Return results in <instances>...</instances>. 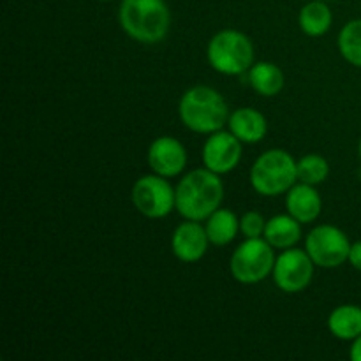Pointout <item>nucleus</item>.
Returning <instances> with one entry per match:
<instances>
[{
    "label": "nucleus",
    "instance_id": "nucleus-18",
    "mask_svg": "<svg viewBox=\"0 0 361 361\" xmlns=\"http://www.w3.org/2000/svg\"><path fill=\"white\" fill-rule=\"evenodd\" d=\"M328 330L338 341L353 342L361 335V307L341 305L328 316Z\"/></svg>",
    "mask_w": 361,
    "mask_h": 361
},
{
    "label": "nucleus",
    "instance_id": "nucleus-1",
    "mask_svg": "<svg viewBox=\"0 0 361 361\" xmlns=\"http://www.w3.org/2000/svg\"><path fill=\"white\" fill-rule=\"evenodd\" d=\"M176 189V212L185 221H207L224 200V182L221 175L207 168L187 173Z\"/></svg>",
    "mask_w": 361,
    "mask_h": 361
},
{
    "label": "nucleus",
    "instance_id": "nucleus-2",
    "mask_svg": "<svg viewBox=\"0 0 361 361\" xmlns=\"http://www.w3.org/2000/svg\"><path fill=\"white\" fill-rule=\"evenodd\" d=\"M229 106L222 94L207 85H196L178 102L180 122L197 134H214L229 122Z\"/></svg>",
    "mask_w": 361,
    "mask_h": 361
},
{
    "label": "nucleus",
    "instance_id": "nucleus-7",
    "mask_svg": "<svg viewBox=\"0 0 361 361\" xmlns=\"http://www.w3.org/2000/svg\"><path fill=\"white\" fill-rule=\"evenodd\" d=\"M133 204L147 219H164L176 210V189L169 178L152 173L136 180L130 190Z\"/></svg>",
    "mask_w": 361,
    "mask_h": 361
},
{
    "label": "nucleus",
    "instance_id": "nucleus-24",
    "mask_svg": "<svg viewBox=\"0 0 361 361\" xmlns=\"http://www.w3.org/2000/svg\"><path fill=\"white\" fill-rule=\"evenodd\" d=\"M349 356H351L353 361H361V335L353 341L351 353H349Z\"/></svg>",
    "mask_w": 361,
    "mask_h": 361
},
{
    "label": "nucleus",
    "instance_id": "nucleus-11",
    "mask_svg": "<svg viewBox=\"0 0 361 361\" xmlns=\"http://www.w3.org/2000/svg\"><path fill=\"white\" fill-rule=\"evenodd\" d=\"M147 159L152 173H157L164 178H175L185 169L187 150L176 137L161 136L152 141Z\"/></svg>",
    "mask_w": 361,
    "mask_h": 361
},
{
    "label": "nucleus",
    "instance_id": "nucleus-4",
    "mask_svg": "<svg viewBox=\"0 0 361 361\" xmlns=\"http://www.w3.org/2000/svg\"><path fill=\"white\" fill-rule=\"evenodd\" d=\"M298 182V162L288 150L271 148L261 154L250 168V185L259 196L277 197Z\"/></svg>",
    "mask_w": 361,
    "mask_h": 361
},
{
    "label": "nucleus",
    "instance_id": "nucleus-3",
    "mask_svg": "<svg viewBox=\"0 0 361 361\" xmlns=\"http://www.w3.org/2000/svg\"><path fill=\"white\" fill-rule=\"evenodd\" d=\"M118 21L133 41L157 44L168 35L171 13L164 0H122Z\"/></svg>",
    "mask_w": 361,
    "mask_h": 361
},
{
    "label": "nucleus",
    "instance_id": "nucleus-19",
    "mask_svg": "<svg viewBox=\"0 0 361 361\" xmlns=\"http://www.w3.org/2000/svg\"><path fill=\"white\" fill-rule=\"evenodd\" d=\"M300 28L309 37H321L328 34L334 23V14L323 0H312L300 9L298 14Z\"/></svg>",
    "mask_w": 361,
    "mask_h": 361
},
{
    "label": "nucleus",
    "instance_id": "nucleus-25",
    "mask_svg": "<svg viewBox=\"0 0 361 361\" xmlns=\"http://www.w3.org/2000/svg\"><path fill=\"white\" fill-rule=\"evenodd\" d=\"M358 155H360V161H361V140H360V145H358Z\"/></svg>",
    "mask_w": 361,
    "mask_h": 361
},
{
    "label": "nucleus",
    "instance_id": "nucleus-26",
    "mask_svg": "<svg viewBox=\"0 0 361 361\" xmlns=\"http://www.w3.org/2000/svg\"><path fill=\"white\" fill-rule=\"evenodd\" d=\"M101 2H113V0H101Z\"/></svg>",
    "mask_w": 361,
    "mask_h": 361
},
{
    "label": "nucleus",
    "instance_id": "nucleus-9",
    "mask_svg": "<svg viewBox=\"0 0 361 361\" xmlns=\"http://www.w3.org/2000/svg\"><path fill=\"white\" fill-rule=\"evenodd\" d=\"M314 261L305 249H286L275 259L274 277L275 286L288 295L305 291L314 279Z\"/></svg>",
    "mask_w": 361,
    "mask_h": 361
},
{
    "label": "nucleus",
    "instance_id": "nucleus-15",
    "mask_svg": "<svg viewBox=\"0 0 361 361\" xmlns=\"http://www.w3.org/2000/svg\"><path fill=\"white\" fill-rule=\"evenodd\" d=\"M263 238L274 249H291L302 240V222H298L289 214L275 215V217L268 219Z\"/></svg>",
    "mask_w": 361,
    "mask_h": 361
},
{
    "label": "nucleus",
    "instance_id": "nucleus-8",
    "mask_svg": "<svg viewBox=\"0 0 361 361\" xmlns=\"http://www.w3.org/2000/svg\"><path fill=\"white\" fill-rule=\"evenodd\" d=\"M353 243L341 228L319 224L307 235L305 250L319 268H337L348 263Z\"/></svg>",
    "mask_w": 361,
    "mask_h": 361
},
{
    "label": "nucleus",
    "instance_id": "nucleus-20",
    "mask_svg": "<svg viewBox=\"0 0 361 361\" xmlns=\"http://www.w3.org/2000/svg\"><path fill=\"white\" fill-rule=\"evenodd\" d=\"M337 46L345 62L361 69V18L348 21L342 27Z\"/></svg>",
    "mask_w": 361,
    "mask_h": 361
},
{
    "label": "nucleus",
    "instance_id": "nucleus-13",
    "mask_svg": "<svg viewBox=\"0 0 361 361\" xmlns=\"http://www.w3.org/2000/svg\"><path fill=\"white\" fill-rule=\"evenodd\" d=\"M286 208H288V214L293 215L298 222L310 224L317 221L323 212V197L316 185L296 182L286 192Z\"/></svg>",
    "mask_w": 361,
    "mask_h": 361
},
{
    "label": "nucleus",
    "instance_id": "nucleus-16",
    "mask_svg": "<svg viewBox=\"0 0 361 361\" xmlns=\"http://www.w3.org/2000/svg\"><path fill=\"white\" fill-rule=\"evenodd\" d=\"M204 229H207L212 245L226 247L238 236L240 219L236 217L235 212L228 210V208H217L204 221Z\"/></svg>",
    "mask_w": 361,
    "mask_h": 361
},
{
    "label": "nucleus",
    "instance_id": "nucleus-5",
    "mask_svg": "<svg viewBox=\"0 0 361 361\" xmlns=\"http://www.w3.org/2000/svg\"><path fill=\"white\" fill-rule=\"evenodd\" d=\"M212 69L224 76H240L254 66V44L250 37L235 28L217 32L207 46Z\"/></svg>",
    "mask_w": 361,
    "mask_h": 361
},
{
    "label": "nucleus",
    "instance_id": "nucleus-10",
    "mask_svg": "<svg viewBox=\"0 0 361 361\" xmlns=\"http://www.w3.org/2000/svg\"><path fill=\"white\" fill-rule=\"evenodd\" d=\"M243 155V143L231 130H217L208 134L203 145V164L217 175H228L240 164Z\"/></svg>",
    "mask_w": 361,
    "mask_h": 361
},
{
    "label": "nucleus",
    "instance_id": "nucleus-21",
    "mask_svg": "<svg viewBox=\"0 0 361 361\" xmlns=\"http://www.w3.org/2000/svg\"><path fill=\"white\" fill-rule=\"evenodd\" d=\"M330 176V164L319 154H307L298 161V182L319 185Z\"/></svg>",
    "mask_w": 361,
    "mask_h": 361
},
{
    "label": "nucleus",
    "instance_id": "nucleus-23",
    "mask_svg": "<svg viewBox=\"0 0 361 361\" xmlns=\"http://www.w3.org/2000/svg\"><path fill=\"white\" fill-rule=\"evenodd\" d=\"M348 263L351 264L353 268H356V270L361 271V240H358V242H355L351 245Z\"/></svg>",
    "mask_w": 361,
    "mask_h": 361
},
{
    "label": "nucleus",
    "instance_id": "nucleus-6",
    "mask_svg": "<svg viewBox=\"0 0 361 361\" xmlns=\"http://www.w3.org/2000/svg\"><path fill=\"white\" fill-rule=\"evenodd\" d=\"M274 247L264 238H245L231 254L229 271L240 284H259L270 277L275 267Z\"/></svg>",
    "mask_w": 361,
    "mask_h": 361
},
{
    "label": "nucleus",
    "instance_id": "nucleus-14",
    "mask_svg": "<svg viewBox=\"0 0 361 361\" xmlns=\"http://www.w3.org/2000/svg\"><path fill=\"white\" fill-rule=\"evenodd\" d=\"M229 130L242 143L254 145L264 140L268 133V120L261 111L254 108H240L229 115Z\"/></svg>",
    "mask_w": 361,
    "mask_h": 361
},
{
    "label": "nucleus",
    "instance_id": "nucleus-22",
    "mask_svg": "<svg viewBox=\"0 0 361 361\" xmlns=\"http://www.w3.org/2000/svg\"><path fill=\"white\" fill-rule=\"evenodd\" d=\"M267 219L259 212H245L240 217V233L245 238H263L264 229H267Z\"/></svg>",
    "mask_w": 361,
    "mask_h": 361
},
{
    "label": "nucleus",
    "instance_id": "nucleus-17",
    "mask_svg": "<svg viewBox=\"0 0 361 361\" xmlns=\"http://www.w3.org/2000/svg\"><path fill=\"white\" fill-rule=\"evenodd\" d=\"M249 83L263 97H275L286 85V76L274 62H256L249 69Z\"/></svg>",
    "mask_w": 361,
    "mask_h": 361
},
{
    "label": "nucleus",
    "instance_id": "nucleus-12",
    "mask_svg": "<svg viewBox=\"0 0 361 361\" xmlns=\"http://www.w3.org/2000/svg\"><path fill=\"white\" fill-rule=\"evenodd\" d=\"M210 238L204 226L197 221H185L173 231L171 250L182 263H197L207 254Z\"/></svg>",
    "mask_w": 361,
    "mask_h": 361
}]
</instances>
